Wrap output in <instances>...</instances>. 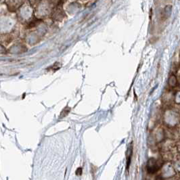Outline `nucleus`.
Wrapping results in <instances>:
<instances>
[{"instance_id": "1", "label": "nucleus", "mask_w": 180, "mask_h": 180, "mask_svg": "<svg viewBox=\"0 0 180 180\" xmlns=\"http://www.w3.org/2000/svg\"><path fill=\"white\" fill-rule=\"evenodd\" d=\"M171 11H172V7L171 6H166L165 8L163 10V12H162V18H163L164 19L169 18V16L171 15Z\"/></svg>"}]
</instances>
